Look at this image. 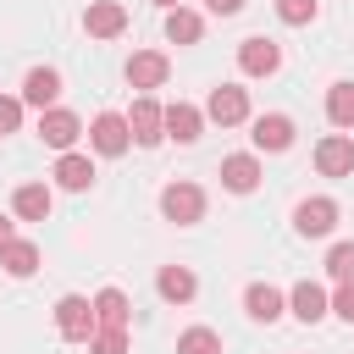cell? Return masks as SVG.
Masks as SVG:
<instances>
[{"label": "cell", "instance_id": "cell-1", "mask_svg": "<svg viewBox=\"0 0 354 354\" xmlns=\"http://www.w3.org/2000/svg\"><path fill=\"white\" fill-rule=\"evenodd\" d=\"M160 216L166 221H177V227H194V221H205V188L199 183H166L160 188Z\"/></svg>", "mask_w": 354, "mask_h": 354}, {"label": "cell", "instance_id": "cell-2", "mask_svg": "<svg viewBox=\"0 0 354 354\" xmlns=\"http://www.w3.org/2000/svg\"><path fill=\"white\" fill-rule=\"evenodd\" d=\"M55 332H61L66 343H88V337L100 332V315H94V299H83V293H66V299L55 304Z\"/></svg>", "mask_w": 354, "mask_h": 354}, {"label": "cell", "instance_id": "cell-3", "mask_svg": "<svg viewBox=\"0 0 354 354\" xmlns=\"http://www.w3.org/2000/svg\"><path fill=\"white\" fill-rule=\"evenodd\" d=\"M277 66H282V44H277V39L254 33V39L238 44V72H243V77H271Z\"/></svg>", "mask_w": 354, "mask_h": 354}, {"label": "cell", "instance_id": "cell-4", "mask_svg": "<svg viewBox=\"0 0 354 354\" xmlns=\"http://www.w3.org/2000/svg\"><path fill=\"white\" fill-rule=\"evenodd\" d=\"M205 116H210V122H221V127H238V122H249V88H238V83H221V88H210V100H205Z\"/></svg>", "mask_w": 354, "mask_h": 354}, {"label": "cell", "instance_id": "cell-5", "mask_svg": "<svg viewBox=\"0 0 354 354\" xmlns=\"http://www.w3.org/2000/svg\"><path fill=\"white\" fill-rule=\"evenodd\" d=\"M88 144H94L100 155H127V144H133V127H127V116H116V111H100V116L88 122Z\"/></svg>", "mask_w": 354, "mask_h": 354}, {"label": "cell", "instance_id": "cell-6", "mask_svg": "<svg viewBox=\"0 0 354 354\" xmlns=\"http://www.w3.org/2000/svg\"><path fill=\"white\" fill-rule=\"evenodd\" d=\"M332 227H337V199H326V194H315V199H304L293 210V232L299 238H326Z\"/></svg>", "mask_w": 354, "mask_h": 354}, {"label": "cell", "instance_id": "cell-7", "mask_svg": "<svg viewBox=\"0 0 354 354\" xmlns=\"http://www.w3.org/2000/svg\"><path fill=\"white\" fill-rule=\"evenodd\" d=\"M315 171L321 177H354V138L348 133H326L315 144Z\"/></svg>", "mask_w": 354, "mask_h": 354}, {"label": "cell", "instance_id": "cell-8", "mask_svg": "<svg viewBox=\"0 0 354 354\" xmlns=\"http://www.w3.org/2000/svg\"><path fill=\"white\" fill-rule=\"evenodd\" d=\"M127 127H133V144H144V149H155L160 138H166V111L144 94V100H133V111H127Z\"/></svg>", "mask_w": 354, "mask_h": 354}, {"label": "cell", "instance_id": "cell-9", "mask_svg": "<svg viewBox=\"0 0 354 354\" xmlns=\"http://www.w3.org/2000/svg\"><path fill=\"white\" fill-rule=\"evenodd\" d=\"M77 133H83L77 111H66V105H50V111H39V138H44L50 149H72V144H77Z\"/></svg>", "mask_w": 354, "mask_h": 354}, {"label": "cell", "instance_id": "cell-10", "mask_svg": "<svg viewBox=\"0 0 354 354\" xmlns=\"http://www.w3.org/2000/svg\"><path fill=\"white\" fill-rule=\"evenodd\" d=\"M254 149H266V155H282V149H293V116H282V111H266V116H254Z\"/></svg>", "mask_w": 354, "mask_h": 354}, {"label": "cell", "instance_id": "cell-11", "mask_svg": "<svg viewBox=\"0 0 354 354\" xmlns=\"http://www.w3.org/2000/svg\"><path fill=\"white\" fill-rule=\"evenodd\" d=\"M243 310H249V321H282L288 315V293L282 288H271V282H249V293H243Z\"/></svg>", "mask_w": 354, "mask_h": 354}, {"label": "cell", "instance_id": "cell-12", "mask_svg": "<svg viewBox=\"0 0 354 354\" xmlns=\"http://www.w3.org/2000/svg\"><path fill=\"white\" fill-rule=\"evenodd\" d=\"M122 28H127V11L116 0H88V11H83V33L88 39H116Z\"/></svg>", "mask_w": 354, "mask_h": 354}, {"label": "cell", "instance_id": "cell-13", "mask_svg": "<svg viewBox=\"0 0 354 354\" xmlns=\"http://www.w3.org/2000/svg\"><path fill=\"white\" fill-rule=\"evenodd\" d=\"M166 72H171V61H166L160 50H138V55L127 61V83H133V88H144V94H149V88H160V83H166Z\"/></svg>", "mask_w": 354, "mask_h": 354}, {"label": "cell", "instance_id": "cell-14", "mask_svg": "<svg viewBox=\"0 0 354 354\" xmlns=\"http://www.w3.org/2000/svg\"><path fill=\"white\" fill-rule=\"evenodd\" d=\"M288 310H293L304 326H315V321H326V315H332V299H326V288H315V282H299V288L288 293Z\"/></svg>", "mask_w": 354, "mask_h": 354}, {"label": "cell", "instance_id": "cell-15", "mask_svg": "<svg viewBox=\"0 0 354 354\" xmlns=\"http://www.w3.org/2000/svg\"><path fill=\"white\" fill-rule=\"evenodd\" d=\"M55 94H61V72H55V66H33V72L22 77V105L50 111V105H55Z\"/></svg>", "mask_w": 354, "mask_h": 354}, {"label": "cell", "instance_id": "cell-16", "mask_svg": "<svg viewBox=\"0 0 354 354\" xmlns=\"http://www.w3.org/2000/svg\"><path fill=\"white\" fill-rule=\"evenodd\" d=\"M199 133H205V111H199V105H188V100L166 105V138H177V144H194Z\"/></svg>", "mask_w": 354, "mask_h": 354}, {"label": "cell", "instance_id": "cell-17", "mask_svg": "<svg viewBox=\"0 0 354 354\" xmlns=\"http://www.w3.org/2000/svg\"><path fill=\"white\" fill-rule=\"evenodd\" d=\"M66 194H83L88 183H94V160L88 155H77V149H61V160H55V171H50Z\"/></svg>", "mask_w": 354, "mask_h": 354}, {"label": "cell", "instance_id": "cell-18", "mask_svg": "<svg viewBox=\"0 0 354 354\" xmlns=\"http://www.w3.org/2000/svg\"><path fill=\"white\" fill-rule=\"evenodd\" d=\"M221 188L227 194H254L260 188V160L254 155H227L221 160Z\"/></svg>", "mask_w": 354, "mask_h": 354}, {"label": "cell", "instance_id": "cell-19", "mask_svg": "<svg viewBox=\"0 0 354 354\" xmlns=\"http://www.w3.org/2000/svg\"><path fill=\"white\" fill-rule=\"evenodd\" d=\"M50 205H55V194H50L44 183H22V188L11 194V210H17V221H44V216H50Z\"/></svg>", "mask_w": 354, "mask_h": 354}, {"label": "cell", "instance_id": "cell-20", "mask_svg": "<svg viewBox=\"0 0 354 354\" xmlns=\"http://www.w3.org/2000/svg\"><path fill=\"white\" fill-rule=\"evenodd\" d=\"M155 293H160L166 304H188V299L199 293V282H194V271H188V266H160V277H155Z\"/></svg>", "mask_w": 354, "mask_h": 354}, {"label": "cell", "instance_id": "cell-21", "mask_svg": "<svg viewBox=\"0 0 354 354\" xmlns=\"http://www.w3.org/2000/svg\"><path fill=\"white\" fill-rule=\"evenodd\" d=\"M166 39H171V44H199V39H205V17L188 11V6H171V11H166Z\"/></svg>", "mask_w": 354, "mask_h": 354}, {"label": "cell", "instance_id": "cell-22", "mask_svg": "<svg viewBox=\"0 0 354 354\" xmlns=\"http://www.w3.org/2000/svg\"><path fill=\"white\" fill-rule=\"evenodd\" d=\"M0 266H6L11 277H33V271H39V243H33V238H11V243L0 249Z\"/></svg>", "mask_w": 354, "mask_h": 354}, {"label": "cell", "instance_id": "cell-23", "mask_svg": "<svg viewBox=\"0 0 354 354\" xmlns=\"http://www.w3.org/2000/svg\"><path fill=\"white\" fill-rule=\"evenodd\" d=\"M94 315H100V326H127L133 304H127L122 288H100V293H94Z\"/></svg>", "mask_w": 354, "mask_h": 354}, {"label": "cell", "instance_id": "cell-24", "mask_svg": "<svg viewBox=\"0 0 354 354\" xmlns=\"http://www.w3.org/2000/svg\"><path fill=\"white\" fill-rule=\"evenodd\" d=\"M326 116H332V127H354V83L348 77L326 88Z\"/></svg>", "mask_w": 354, "mask_h": 354}, {"label": "cell", "instance_id": "cell-25", "mask_svg": "<svg viewBox=\"0 0 354 354\" xmlns=\"http://www.w3.org/2000/svg\"><path fill=\"white\" fill-rule=\"evenodd\" d=\"M177 354H221V337L210 326H188V332H177Z\"/></svg>", "mask_w": 354, "mask_h": 354}, {"label": "cell", "instance_id": "cell-26", "mask_svg": "<svg viewBox=\"0 0 354 354\" xmlns=\"http://www.w3.org/2000/svg\"><path fill=\"white\" fill-rule=\"evenodd\" d=\"M88 354H127V326H100L88 337Z\"/></svg>", "mask_w": 354, "mask_h": 354}, {"label": "cell", "instance_id": "cell-27", "mask_svg": "<svg viewBox=\"0 0 354 354\" xmlns=\"http://www.w3.org/2000/svg\"><path fill=\"white\" fill-rule=\"evenodd\" d=\"M315 11H321V0H277V17H282L288 28H304V22H315Z\"/></svg>", "mask_w": 354, "mask_h": 354}, {"label": "cell", "instance_id": "cell-28", "mask_svg": "<svg viewBox=\"0 0 354 354\" xmlns=\"http://www.w3.org/2000/svg\"><path fill=\"white\" fill-rule=\"evenodd\" d=\"M326 271H332L337 282H354V243H332V249H326Z\"/></svg>", "mask_w": 354, "mask_h": 354}, {"label": "cell", "instance_id": "cell-29", "mask_svg": "<svg viewBox=\"0 0 354 354\" xmlns=\"http://www.w3.org/2000/svg\"><path fill=\"white\" fill-rule=\"evenodd\" d=\"M17 127H22V100L0 94V138H6V133H17Z\"/></svg>", "mask_w": 354, "mask_h": 354}, {"label": "cell", "instance_id": "cell-30", "mask_svg": "<svg viewBox=\"0 0 354 354\" xmlns=\"http://www.w3.org/2000/svg\"><path fill=\"white\" fill-rule=\"evenodd\" d=\"M332 315L354 321V282H337V293H332Z\"/></svg>", "mask_w": 354, "mask_h": 354}, {"label": "cell", "instance_id": "cell-31", "mask_svg": "<svg viewBox=\"0 0 354 354\" xmlns=\"http://www.w3.org/2000/svg\"><path fill=\"white\" fill-rule=\"evenodd\" d=\"M205 6H210L216 17H238V11H243V0H205Z\"/></svg>", "mask_w": 354, "mask_h": 354}, {"label": "cell", "instance_id": "cell-32", "mask_svg": "<svg viewBox=\"0 0 354 354\" xmlns=\"http://www.w3.org/2000/svg\"><path fill=\"white\" fill-rule=\"evenodd\" d=\"M11 238H17V232H11V216H0V249H6Z\"/></svg>", "mask_w": 354, "mask_h": 354}, {"label": "cell", "instance_id": "cell-33", "mask_svg": "<svg viewBox=\"0 0 354 354\" xmlns=\"http://www.w3.org/2000/svg\"><path fill=\"white\" fill-rule=\"evenodd\" d=\"M155 6H166V11H171V6H183V0H155Z\"/></svg>", "mask_w": 354, "mask_h": 354}]
</instances>
